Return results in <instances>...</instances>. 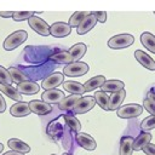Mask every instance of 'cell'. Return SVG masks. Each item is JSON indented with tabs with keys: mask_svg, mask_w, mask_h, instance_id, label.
<instances>
[{
	"mask_svg": "<svg viewBox=\"0 0 155 155\" xmlns=\"http://www.w3.org/2000/svg\"><path fill=\"white\" fill-rule=\"evenodd\" d=\"M28 39V34L25 30H17L12 34H10L5 41H4V48L6 51H12L17 48L21 44H23Z\"/></svg>",
	"mask_w": 155,
	"mask_h": 155,
	"instance_id": "1",
	"label": "cell"
},
{
	"mask_svg": "<svg viewBox=\"0 0 155 155\" xmlns=\"http://www.w3.org/2000/svg\"><path fill=\"white\" fill-rule=\"evenodd\" d=\"M133 41H134V38L131 34H117L111 39H109L108 46L114 50H121L131 46Z\"/></svg>",
	"mask_w": 155,
	"mask_h": 155,
	"instance_id": "2",
	"label": "cell"
},
{
	"mask_svg": "<svg viewBox=\"0 0 155 155\" xmlns=\"http://www.w3.org/2000/svg\"><path fill=\"white\" fill-rule=\"evenodd\" d=\"M88 64L85 62H73L63 69V74L69 76V78H76V76H82L88 71Z\"/></svg>",
	"mask_w": 155,
	"mask_h": 155,
	"instance_id": "3",
	"label": "cell"
},
{
	"mask_svg": "<svg viewBox=\"0 0 155 155\" xmlns=\"http://www.w3.org/2000/svg\"><path fill=\"white\" fill-rule=\"evenodd\" d=\"M143 111V107L137 104V103H130V104H126V105H122L120 107L116 113H117V116L121 117V119H132V117H136L138 115H140Z\"/></svg>",
	"mask_w": 155,
	"mask_h": 155,
	"instance_id": "4",
	"label": "cell"
},
{
	"mask_svg": "<svg viewBox=\"0 0 155 155\" xmlns=\"http://www.w3.org/2000/svg\"><path fill=\"white\" fill-rule=\"evenodd\" d=\"M96 105V99L92 96L81 97L73 109V114H85Z\"/></svg>",
	"mask_w": 155,
	"mask_h": 155,
	"instance_id": "5",
	"label": "cell"
},
{
	"mask_svg": "<svg viewBox=\"0 0 155 155\" xmlns=\"http://www.w3.org/2000/svg\"><path fill=\"white\" fill-rule=\"evenodd\" d=\"M28 23H29V27L31 29H34V31H36L38 34L42 35V36H47L50 34V25L41 18L36 17V16H33L31 18L28 19Z\"/></svg>",
	"mask_w": 155,
	"mask_h": 155,
	"instance_id": "6",
	"label": "cell"
},
{
	"mask_svg": "<svg viewBox=\"0 0 155 155\" xmlns=\"http://www.w3.org/2000/svg\"><path fill=\"white\" fill-rule=\"evenodd\" d=\"M64 82V76L62 73H53L51 75H48L47 78H45L42 80V84H41V87L47 91V90H53L56 87H58L61 84Z\"/></svg>",
	"mask_w": 155,
	"mask_h": 155,
	"instance_id": "7",
	"label": "cell"
},
{
	"mask_svg": "<svg viewBox=\"0 0 155 155\" xmlns=\"http://www.w3.org/2000/svg\"><path fill=\"white\" fill-rule=\"evenodd\" d=\"M28 104H29L30 111L36 115H47L52 111V105L48 103H45L44 101L34 99V101H30Z\"/></svg>",
	"mask_w": 155,
	"mask_h": 155,
	"instance_id": "8",
	"label": "cell"
},
{
	"mask_svg": "<svg viewBox=\"0 0 155 155\" xmlns=\"http://www.w3.org/2000/svg\"><path fill=\"white\" fill-rule=\"evenodd\" d=\"M71 33V27L64 22H56L50 27V34L54 38H64Z\"/></svg>",
	"mask_w": 155,
	"mask_h": 155,
	"instance_id": "9",
	"label": "cell"
},
{
	"mask_svg": "<svg viewBox=\"0 0 155 155\" xmlns=\"http://www.w3.org/2000/svg\"><path fill=\"white\" fill-rule=\"evenodd\" d=\"M64 97L65 96H64L63 91L57 90V88L44 91V93L41 94V99L45 103H48V104H58Z\"/></svg>",
	"mask_w": 155,
	"mask_h": 155,
	"instance_id": "10",
	"label": "cell"
},
{
	"mask_svg": "<svg viewBox=\"0 0 155 155\" xmlns=\"http://www.w3.org/2000/svg\"><path fill=\"white\" fill-rule=\"evenodd\" d=\"M75 140H76V143H78L80 147H82L84 149L90 150V151H91V150H94L96 147H97V143H96V140L92 138V136H90V134H87V133H84V132L76 133Z\"/></svg>",
	"mask_w": 155,
	"mask_h": 155,
	"instance_id": "11",
	"label": "cell"
},
{
	"mask_svg": "<svg viewBox=\"0 0 155 155\" xmlns=\"http://www.w3.org/2000/svg\"><path fill=\"white\" fill-rule=\"evenodd\" d=\"M97 22H98V21H97V17L94 16L93 12H91V13L81 22V24L78 27V29H76L78 34H79V35H84V34L88 33L91 29H93V27L96 25Z\"/></svg>",
	"mask_w": 155,
	"mask_h": 155,
	"instance_id": "12",
	"label": "cell"
},
{
	"mask_svg": "<svg viewBox=\"0 0 155 155\" xmlns=\"http://www.w3.org/2000/svg\"><path fill=\"white\" fill-rule=\"evenodd\" d=\"M16 88L21 94H35L40 90L39 85L35 84L34 81H30V80H25V81L17 84Z\"/></svg>",
	"mask_w": 155,
	"mask_h": 155,
	"instance_id": "13",
	"label": "cell"
},
{
	"mask_svg": "<svg viewBox=\"0 0 155 155\" xmlns=\"http://www.w3.org/2000/svg\"><path fill=\"white\" fill-rule=\"evenodd\" d=\"M10 114L12 116L16 117H23L30 114V109H29V104L25 102H17L13 105H11L10 109Z\"/></svg>",
	"mask_w": 155,
	"mask_h": 155,
	"instance_id": "14",
	"label": "cell"
},
{
	"mask_svg": "<svg viewBox=\"0 0 155 155\" xmlns=\"http://www.w3.org/2000/svg\"><path fill=\"white\" fill-rule=\"evenodd\" d=\"M134 57H136L137 62H139L144 68H147L149 70H155V61L150 56H148L144 51L137 50L134 52Z\"/></svg>",
	"mask_w": 155,
	"mask_h": 155,
	"instance_id": "15",
	"label": "cell"
},
{
	"mask_svg": "<svg viewBox=\"0 0 155 155\" xmlns=\"http://www.w3.org/2000/svg\"><path fill=\"white\" fill-rule=\"evenodd\" d=\"M80 98H81V96H79V94H70L68 97H64L58 103V108L63 111H73L75 104L79 102Z\"/></svg>",
	"mask_w": 155,
	"mask_h": 155,
	"instance_id": "16",
	"label": "cell"
},
{
	"mask_svg": "<svg viewBox=\"0 0 155 155\" xmlns=\"http://www.w3.org/2000/svg\"><path fill=\"white\" fill-rule=\"evenodd\" d=\"M50 59L53 61L54 63H58V64H70L73 63V57L71 54L69 53V51H58L56 53H53L52 56H50Z\"/></svg>",
	"mask_w": 155,
	"mask_h": 155,
	"instance_id": "17",
	"label": "cell"
},
{
	"mask_svg": "<svg viewBox=\"0 0 155 155\" xmlns=\"http://www.w3.org/2000/svg\"><path fill=\"white\" fill-rule=\"evenodd\" d=\"M124 87H125V84H124L122 81H120V80H107V81L103 84V86H102L101 88H102V91L105 92V93H107V92L116 93V92L124 90Z\"/></svg>",
	"mask_w": 155,
	"mask_h": 155,
	"instance_id": "18",
	"label": "cell"
},
{
	"mask_svg": "<svg viewBox=\"0 0 155 155\" xmlns=\"http://www.w3.org/2000/svg\"><path fill=\"white\" fill-rule=\"evenodd\" d=\"M151 140V134L149 132H142L140 134L137 136V138H134L133 140V150L136 151H139V150H143V148L149 144Z\"/></svg>",
	"mask_w": 155,
	"mask_h": 155,
	"instance_id": "19",
	"label": "cell"
},
{
	"mask_svg": "<svg viewBox=\"0 0 155 155\" xmlns=\"http://www.w3.org/2000/svg\"><path fill=\"white\" fill-rule=\"evenodd\" d=\"M63 88L65 91H68L69 93H71V94H79V96H81L84 92H86L84 85H81L78 81H71V80L64 81L63 82Z\"/></svg>",
	"mask_w": 155,
	"mask_h": 155,
	"instance_id": "20",
	"label": "cell"
},
{
	"mask_svg": "<svg viewBox=\"0 0 155 155\" xmlns=\"http://www.w3.org/2000/svg\"><path fill=\"white\" fill-rule=\"evenodd\" d=\"M7 145H8L10 149H12L13 151H18V153H22V154H27V153L30 151V147H29L27 143H24V142L17 139V138H11V139H8Z\"/></svg>",
	"mask_w": 155,
	"mask_h": 155,
	"instance_id": "21",
	"label": "cell"
},
{
	"mask_svg": "<svg viewBox=\"0 0 155 155\" xmlns=\"http://www.w3.org/2000/svg\"><path fill=\"white\" fill-rule=\"evenodd\" d=\"M105 81H107V80H105V78H104L103 75L93 76V78H91L90 80H87V81L84 84L85 91H86V92H91V91L96 90L97 87H102Z\"/></svg>",
	"mask_w": 155,
	"mask_h": 155,
	"instance_id": "22",
	"label": "cell"
},
{
	"mask_svg": "<svg viewBox=\"0 0 155 155\" xmlns=\"http://www.w3.org/2000/svg\"><path fill=\"white\" fill-rule=\"evenodd\" d=\"M0 91L7 96L8 98L16 101V102H22V94L17 91V88L12 87V85H5V84H0Z\"/></svg>",
	"mask_w": 155,
	"mask_h": 155,
	"instance_id": "23",
	"label": "cell"
},
{
	"mask_svg": "<svg viewBox=\"0 0 155 155\" xmlns=\"http://www.w3.org/2000/svg\"><path fill=\"white\" fill-rule=\"evenodd\" d=\"M125 96H126V91L125 90H121V91H119L116 93H113L110 96L109 110H117L121 107V103L125 99Z\"/></svg>",
	"mask_w": 155,
	"mask_h": 155,
	"instance_id": "24",
	"label": "cell"
},
{
	"mask_svg": "<svg viewBox=\"0 0 155 155\" xmlns=\"http://www.w3.org/2000/svg\"><path fill=\"white\" fill-rule=\"evenodd\" d=\"M86 50H87L86 45L82 42H79V44H75L74 46H71L69 48V53L71 54L74 62H79L80 58H82L84 54L86 53Z\"/></svg>",
	"mask_w": 155,
	"mask_h": 155,
	"instance_id": "25",
	"label": "cell"
},
{
	"mask_svg": "<svg viewBox=\"0 0 155 155\" xmlns=\"http://www.w3.org/2000/svg\"><path fill=\"white\" fill-rule=\"evenodd\" d=\"M133 138L122 137L120 142V155H132L133 151Z\"/></svg>",
	"mask_w": 155,
	"mask_h": 155,
	"instance_id": "26",
	"label": "cell"
},
{
	"mask_svg": "<svg viewBox=\"0 0 155 155\" xmlns=\"http://www.w3.org/2000/svg\"><path fill=\"white\" fill-rule=\"evenodd\" d=\"M140 41L147 50L155 53V35H153L151 33H143L140 35Z\"/></svg>",
	"mask_w": 155,
	"mask_h": 155,
	"instance_id": "27",
	"label": "cell"
},
{
	"mask_svg": "<svg viewBox=\"0 0 155 155\" xmlns=\"http://www.w3.org/2000/svg\"><path fill=\"white\" fill-rule=\"evenodd\" d=\"M94 99L96 103H98V105L104 109V110H109V102H110V96H108L105 92L103 91H97L94 93Z\"/></svg>",
	"mask_w": 155,
	"mask_h": 155,
	"instance_id": "28",
	"label": "cell"
},
{
	"mask_svg": "<svg viewBox=\"0 0 155 155\" xmlns=\"http://www.w3.org/2000/svg\"><path fill=\"white\" fill-rule=\"evenodd\" d=\"M91 12H88V11H76V12H74L73 15H71V17H70V19H69V25L70 27H79L80 24H81V22L90 15Z\"/></svg>",
	"mask_w": 155,
	"mask_h": 155,
	"instance_id": "29",
	"label": "cell"
},
{
	"mask_svg": "<svg viewBox=\"0 0 155 155\" xmlns=\"http://www.w3.org/2000/svg\"><path fill=\"white\" fill-rule=\"evenodd\" d=\"M63 117H64V120H65L67 126H69V128H70L71 131H74L75 133H79V132H80L81 124H80V121H79L74 115H71V114H65V115H63Z\"/></svg>",
	"mask_w": 155,
	"mask_h": 155,
	"instance_id": "30",
	"label": "cell"
},
{
	"mask_svg": "<svg viewBox=\"0 0 155 155\" xmlns=\"http://www.w3.org/2000/svg\"><path fill=\"white\" fill-rule=\"evenodd\" d=\"M8 73H10V75H11V78H12V80H13L15 82H17V84H19V82L27 80L25 74H23V73L21 71V69H18V68L11 67V68H8Z\"/></svg>",
	"mask_w": 155,
	"mask_h": 155,
	"instance_id": "31",
	"label": "cell"
},
{
	"mask_svg": "<svg viewBox=\"0 0 155 155\" xmlns=\"http://www.w3.org/2000/svg\"><path fill=\"white\" fill-rule=\"evenodd\" d=\"M33 16H35V12H33V11H16V12H13L12 18L16 22H22L24 19L31 18Z\"/></svg>",
	"mask_w": 155,
	"mask_h": 155,
	"instance_id": "32",
	"label": "cell"
},
{
	"mask_svg": "<svg viewBox=\"0 0 155 155\" xmlns=\"http://www.w3.org/2000/svg\"><path fill=\"white\" fill-rule=\"evenodd\" d=\"M13 80L8 73V69L4 68L2 65H0V84H5V85H12Z\"/></svg>",
	"mask_w": 155,
	"mask_h": 155,
	"instance_id": "33",
	"label": "cell"
},
{
	"mask_svg": "<svg viewBox=\"0 0 155 155\" xmlns=\"http://www.w3.org/2000/svg\"><path fill=\"white\" fill-rule=\"evenodd\" d=\"M140 128L143 130V132H148L153 128H155V116H148L147 119H144L140 124Z\"/></svg>",
	"mask_w": 155,
	"mask_h": 155,
	"instance_id": "34",
	"label": "cell"
},
{
	"mask_svg": "<svg viewBox=\"0 0 155 155\" xmlns=\"http://www.w3.org/2000/svg\"><path fill=\"white\" fill-rule=\"evenodd\" d=\"M143 107H144V109H147V111H149L153 116H155V104L150 99L145 98L143 101Z\"/></svg>",
	"mask_w": 155,
	"mask_h": 155,
	"instance_id": "35",
	"label": "cell"
},
{
	"mask_svg": "<svg viewBox=\"0 0 155 155\" xmlns=\"http://www.w3.org/2000/svg\"><path fill=\"white\" fill-rule=\"evenodd\" d=\"M94 16L97 17V21L101 23H104L107 21V12L105 11H94Z\"/></svg>",
	"mask_w": 155,
	"mask_h": 155,
	"instance_id": "36",
	"label": "cell"
},
{
	"mask_svg": "<svg viewBox=\"0 0 155 155\" xmlns=\"http://www.w3.org/2000/svg\"><path fill=\"white\" fill-rule=\"evenodd\" d=\"M143 151L147 154V155H155V144H147L144 148H143Z\"/></svg>",
	"mask_w": 155,
	"mask_h": 155,
	"instance_id": "37",
	"label": "cell"
},
{
	"mask_svg": "<svg viewBox=\"0 0 155 155\" xmlns=\"http://www.w3.org/2000/svg\"><path fill=\"white\" fill-rule=\"evenodd\" d=\"M6 109V102L4 99V97L0 94V113H4Z\"/></svg>",
	"mask_w": 155,
	"mask_h": 155,
	"instance_id": "38",
	"label": "cell"
},
{
	"mask_svg": "<svg viewBox=\"0 0 155 155\" xmlns=\"http://www.w3.org/2000/svg\"><path fill=\"white\" fill-rule=\"evenodd\" d=\"M12 16H13V12L12 11H0V17L8 18V17H12Z\"/></svg>",
	"mask_w": 155,
	"mask_h": 155,
	"instance_id": "39",
	"label": "cell"
},
{
	"mask_svg": "<svg viewBox=\"0 0 155 155\" xmlns=\"http://www.w3.org/2000/svg\"><path fill=\"white\" fill-rule=\"evenodd\" d=\"M148 99H150L154 104H155V92H153V91H150V92H148V97H147Z\"/></svg>",
	"mask_w": 155,
	"mask_h": 155,
	"instance_id": "40",
	"label": "cell"
},
{
	"mask_svg": "<svg viewBox=\"0 0 155 155\" xmlns=\"http://www.w3.org/2000/svg\"><path fill=\"white\" fill-rule=\"evenodd\" d=\"M4 155H24V154H22V153H18V151H13V150H11V151H7V153H5Z\"/></svg>",
	"mask_w": 155,
	"mask_h": 155,
	"instance_id": "41",
	"label": "cell"
},
{
	"mask_svg": "<svg viewBox=\"0 0 155 155\" xmlns=\"http://www.w3.org/2000/svg\"><path fill=\"white\" fill-rule=\"evenodd\" d=\"M2 149H4V145H2V144H1V143H0V153H1V151H2Z\"/></svg>",
	"mask_w": 155,
	"mask_h": 155,
	"instance_id": "42",
	"label": "cell"
},
{
	"mask_svg": "<svg viewBox=\"0 0 155 155\" xmlns=\"http://www.w3.org/2000/svg\"><path fill=\"white\" fill-rule=\"evenodd\" d=\"M63 155H69V154H67V153H64V154H63Z\"/></svg>",
	"mask_w": 155,
	"mask_h": 155,
	"instance_id": "43",
	"label": "cell"
},
{
	"mask_svg": "<svg viewBox=\"0 0 155 155\" xmlns=\"http://www.w3.org/2000/svg\"><path fill=\"white\" fill-rule=\"evenodd\" d=\"M52 155H54V154H52Z\"/></svg>",
	"mask_w": 155,
	"mask_h": 155,
	"instance_id": "44",
	"label": "cell"
},
{
	"mask_svg": "<svg viewBox=\"0 0 155 155\" xmlns=\"http://www.w3.org/2000/svg\"><path fill=\"white\" fill-rule=\"evenodd\" d=\"M154 13H155V12H154Z\"/></svg>",
	"mask_w": 155,
	"mask_h": 155,
	"instance_id": "45",
	"label": "cell"
}]
</instances>
